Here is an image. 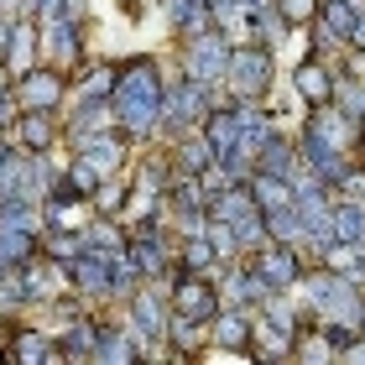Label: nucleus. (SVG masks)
Returning <instances> with one entry per match:
<instances>
[{
	"label": "nucleus",
	"instance_id": "1",
	"mask_svg": "<svg viewBox=\"0 0 365 365\" xmlns=\"http://www.w3.org/2000/svg\"><path fill=\"white\" fill-rule=\"evenodd\" d=\"M230 53H235V37L225 26H204L193 37H178V73L204 84V89H225Z\"/></svg>",
	"mask_w": 365,
	"mask_h": 365
},
{
	"label": "nucleus",
	"instance_id": "2",
	"mask_svg": "<svg viewBox=\"0 0 365 365\" xmlns=\"http://www.w3.org/2000/svg\"><path fill=\"white\" fill-rule=\"evenodd\" d=\"M277 89V47L245 37L230 53V73H225V99H272Z\"/></svg>",
	"mask_w": 365,
	"mask_h": 365
},
{
	"label": "nucleus",
	"instance_id": "3",
	"mask_svg": "<svg viewBox=\"0 0 365 365\" xmlns=\"http://www.w3.org/2000/svg\"><path fill=\"white\" fill-rule=\"evenodd\" d=\"M42 63L68 68V73L89 63V16L78 0L58 16H42Z\"/></svg>",
	"mask_w": 365,
	"mask_h": 365
},
{
	"label": "nucleus",
	"instance_id": "4",
	"mask_svg": "<svg viewBox=\"0 0 365 365\" xmlns=\"http://www.w3.org/2000/svg\"><path fill=\"white\" fill-rule=\"evenodd\" d=\"M11 94H16V105H21V110H63L73 99V73L68 68H53V63H37V68H26L11 84Z\"/></svg>",
	"mask_w": 365,
	"mask_h": 365
},
{
	"label": "nucleus",
	"instance_id": "5",
	"mask_svg": "<svg viewBox=\"0 0 365 365\" xmlns=\"http://www.w3.org/2000/svg\"><path fill=\"white\" fill-rule=\"evenodd\" d=\"M287 89L303 99L308 110L313 105H329V99H334V63L319 58V53H308V42H303V53H297V63H292Z\"/></svg>",
	"mask_w": 365,
	"mask_h": 365
},
{
	"label": "nucleus",
	"instance_id": "6",
	"mask_svg": "<svg viewBox=\"0 0 365 365\" xmlns=\"http://www.w3.org/2000/svg\"><path fill=\"white\" fill-rule=\"evenodd\" d=\"M251 261H256V272L267 277L277 292H292L297 282H303V272L313 267V261H308V251H297V245H282V240H267V245H261V251H256Z\"/></svg>",
	"mask_w": 365,
	"mask_h": 365
},
{
	"label": "nucleus",
	"instance_id": "7",
	"mask_svg": "<svg viewBox=\"0 0 365 365\" xmlns=\"http://www.w3.org/2000/svg\"><path fill=\"white\" fill-rule=\"evenodd\" d=\"M11 141L21 152H63V110H21Z\"/></svg>",
	"mask_w": 365,
	"mask_h": 365
},
{
	"label": "nucleus",
	"instance_id": "8",
	"mask_svg": "<svg viewBox=\"0 0 365 365\" xmlns=\"http://www.w3.org/2000/svg\"><path fill=\"white\" fill-rule=\"evenodd\" d=\"M168 146H173V168L178 173H198V178H204L214 162H220V152H214L209 136H204V125H198V130H178Z\"/></svg>",
	"mask_w": 365,
	"mask_h": 365
},
{
	"label": "nucleus",
	"instance_id": "9",
	"mask_svg": "<svg viewBox=\"0 0 365 365\" xmlns=\"http://www.w3.org/2000/svg\"><path fill=\"white\" fill-rule=\"evenodd\" d=\"M251 193H256V204H261V209H282V204H292V182H287V178H272V173H251Z\"/></svg>",
	"mask_w": 365,
	"mask_h": 365
},
{
	"label": "nucleus",
	"instance_id": "10",
	"mask_svg": "<svg viewBox=\"0 0 365 365\" xmlns=\"http://www.w3.org/2000/svg\"><path fill=\"white\" fill-rule=\"evenodd\" d=\"M272 6L282 11V21H287L292 31H303V26L313 21V16H319V6H324V0H272Z\"/></svg>",
	"mask_w": 365,
	"mask_h": 365
},
{
	"label": "nucleus",
	"instance_id": "11",
	"mask_svg": "<svg viewBox=\"0 0 365 365\" xmlns=\"http://www.w3.org/2000/svg\"><path fill=\"white\" fill-rule=\"evenodd\" d=\"M68 6H73V0H21V16H37V21H42V16H58Z\"/></svg>",
	"mask_w": 365,
	"mask_h": 365
}]
</instances>
